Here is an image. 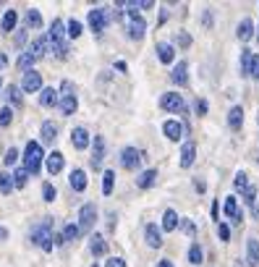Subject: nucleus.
Masks as SVG:
<instances>
[{
    "instance_id": "1",
    "label": "nucleus",
    "mask_w": 259,
    "mask_h": 267,
    "mask_svg": "<svg viewBox=\"0 0 259 267\" xmlns=\"http://www.w3.org/2000/svg\"><path fill=\"white\" fill-rule=\"evenodd\" d=\"M42 147L37 142H26V150H24V170L29 176H37L42 170Z\"/></svg>"
},
{
    "instance_id": "2",
    "label": "nucleus",
    "mask_w": 259,
    "mask_h": 267,
    "mask_svg": "<svg viewBox=\"0 0 259 267\" xmlns=\"http://www.w3.org/2000/svg\"><path fill=\"white\" fill-rule=\"evenodd\" d=\"M50 225H52V220L45 217V223L37 225L34 233H32V241L40 246L42 252H50V249H52V233H50Z\"/></svg>"
},
{
    "instance_id": "3",
    "label": "nucleus",
    "mask_w": 259,
    "mask_h": 267,
    "mask_svg": "<svg viewBox=\"0 0 259 267\" xmlns=\"http://www.w3.org/2000/svg\"><path fill=\"white\" fill-rule=\"evenodd\" d=\"M95 223H97V207L95 205H84L79 210V233H89L92 228H95Z\"/></svg>"
},
{
    "instance_id": "4",
    "label": "nucleus",
    "mask_w": 259,
    "mask_h": 267,
    "mask_svg": "<svg viewBox=\"0 0 259 267\" xmlns=\"http://www.w3.org/2000/svg\"><path fill=\"white\" fill-rule=\"evenodd\" d=\"M241 76H252V79L259 76V55L257 53H252V50L241 53Z\"/></svg>"
},
{
    "instance_id": "5",
    "label": "nucleus",
    "mask_w": 259,
    "mask_h": 267,
    "mask_svg": "<svg viewBox=\"0 0 259 267\" xmlns=\"http://www.w3.org/2000/svg\"><path fill=\"white\" fill-rule=\"evenodd\" d=\"M160 107L168 110V113H186V103H183V97L175 95V92H165L160 97Z\"/></svg>"
},
{
    "instance_id": "6",
    "label": "nucleus",
    "mask_w": 259,
    "mask_h": 267,
    "mask_svg": "<svg viewBox=\"0 0 259 267\" xmlns=\"http://www.w3.org/2000/svg\"><path fill=\"white\" fill-rule=\"evenodd\" d=\"M142 158H144V155L139 152L136 147H123V150H121V165L126 170H136L139 165H142Z\"/></svg>"
},
{
    "instance_id": "7",
    "label": "nucleus",
    "mask_w": 259,
    "mask_h": 267,
    "mask_svg": "<svg viewBox=\"0 0 259 267\" xmlns=\"http://www.w3.org/2000/svg\"><path fill=\"white\" fill-rule=\"evenodd\" d=\"M87 21H89V29L95 32V34L105 32V24H107V11H105V8H95V11H89Z\"/></svg>"
},
{
    "instance_id": "8",
    "label": "nucleus",
    "mask_w": 259,
    "mask_h": 267,
    "mask_svg": "<svg viewBox=\"0 0 259 267\" xmlns=\"http://www.w3.org/2000/svg\"><path fill=\"white\" fill-rule=\"evenodd\" d=\"M131 18V21H128V26H126V32H128V37H131V40H142L144 37V32H147V21L142 16H128Z\"/></svg>"
},
{
    "instance_id": "9",
    "label": "nucleus",
    "mask_w": 259,
    "mask_h": 267,
    "mask_svg": "<svg viewBox=\"0 0 259 267\" xmlns=\"http://www.w3.org/2000/svg\"><path fill=\"white\" fill-rule=\"evenodd\" d=\"M63 165H66V158H63V152H50L48 158H45V168H48L50 176H58L63 170Z\"/></svg>"
},
{
    "instance_id": "10",
    "label": "nucleus",
    "mask_w": 259,
    "mask_h": 267,
    "mask_svg": "<svg viewBox=\"0 0 259 267\" xmlns=\"http://www.w3.org/2000/svg\"><path fill=\"white\" fill-rule=\"evenodd\" d=\"M21 89L24 92H40L42 89V73H37L34 68L24 73V81H21Z\"/></svg>"
},
{
    "instance_id": "11",
    "label": "nucleus",
    "mask_w": 259,
    "mask_h": 267,
    "mask_svg": "<svg viewBox=\"0 0 259 267\" xmlns=\"http://www.w3.org/2000/svg\"><path fill=\"white\" fill-rule=\"evenodd\" d=\"M71 144L76 147V150H87V147H89V131L84 126H76L71 131Z\"/></svg>"
},
{
    "instance_id": "12",
    "label": "nucleus",
    "mask_w": 259,
    "mask_h": 267,
    "mask_svg": "<svg viewBox=\"0 0 259 267\" xmlns=\"http://www.w3.org/2000/svg\"><path fill=\"white\" fill-rule=\"evenodd\" d=\"M170 79H173V84H178V87L189 84V63H186V60L175 63V68H173V73H170Z\"/></svg>"
},
{
    "instance_id": "13",
    "label": "nucleus",
    "mask_w": 259,
    "mask_h": 267,
    "mask_svg": "<svg viewBox=\"0 0 259 267\" xmlns=\"http://www.w3.org/2000/svg\"><path fill=\"white\" fill-rule=\"evenodd\" d=\"M144 238H147V244H150L152 249H160V246H162V233H160V228L152 225V223H147V228H144Z\"/></svg>"
},
{
    "instance_id": "14",
    "label": "nucleus",
    "mask_w": 259,
    "mask_h": 267,
    "mask_svg": "<svg viewBox=\"0 0 259 267\" xmlns=\"http://www.w3.org/2000/svg\"><path fill=\"white\" fill-rule=\"evenodd\" d=\"M183 128H186V126L178 123V121H168L162 126V131H165V136H168L170 142H181L183 139Z\"/></svg>"
},
{
    "instance_id": "15",
    "label": "nucleus",
    "mask_w": 259,
    "mask_h": 267,
    "mask_svg": "<svg viewBox=\"0 0 259 267\" xmlns=\"http://www.w3.org/2000/svg\"><path fill=\"white\" fill-rule=\"evenodd\" d=\"M236 37L241 42H249L254 37V21L252 18H241V24H238V29H236Z\"/></svg>"
},
{
    "instance_id": "16",
    "label": "nucleus",
    "mask_w": 259,
    "mask_h": 267,
    "mask_svg": "<svg viewBox=\"0 0 259 267\" xmlns=\"http://www.w3.org/2000/svg\"><path fill=\"white\" fill-rule=\"evenodd\" d=\"M155 50H157V58H160L162 63H173L175 60V48L170 42H157Z\"/></svg>"
},
{
    "instance_id": "17",
    "label": "nucleus",
    "mask_w": 259,
    "mask_h": 267,
    "mask_svg": "<svg viewBox=\"0 0 259 267\" xmlns=\"http://www.w3.org/2000/svg\"><path fill=\"white\" fill-rule=\"evenodd\" d=\"M194 160H197V147H194L191 142H186L183 150H181V168H191Z\"/></svg>"
},
{
    "instance_id": "18",
    "label": "nucleus",
    "mask_w": 259,
    "mask_h": 267,
    "mask_svg": "<svg viewBox=\"0 0 259 267\" xmlns=\"http://www.w3.org/2000/svg\"><path fill=\"white\" fill-rule=\"evenodd\" d=\"M95 152H92V168H100L103 165V152H105V136H95Z\"/></svg>"
},
{
    "instance_id": "19",
    "label": "nucleus",
    "mask_w": 259,
    "mask_h": 267,
    "mask_svg": "<svg viewBox=\"0 0 259 267\" xmlns=\"http://www.w3.org/2000/svg\"><path fill=\"white\" fill-rule=\"evenodd\" d=\"M76 107H79L76 95H63L60 97V113L63 115H73V113H76Z\"/></svg>"
},
{
    "instance_id": "20",
    "label": "nucleus",
    "mask_w": 259,
    "mask_h": 267,
    "mask_svg": "<svg viewBox=\"0 0 259 267\" xmlns=\"http://www.w3.org/2000/svg\"><path fill=\"white\" fill-rule=\"evenodd\" d=\"M73 238H79V228H76V225H66V228H63V231H60L58 236L52 238V241L63 246V244H68V241H73Z\"/></svg>"
},
{
    "instance_id": "21",
    "label": "nucleus",
    "mask_w": 259,
    "mask_h": 267,
    "mask_svg": "<svg viewBox=\"0 0 259 267\" xmlns=\"http://www.w3.org/2000/svg\"><path fill=\"white\" fill-rule=\"evenodd\" d=\"M178 213H175V210H165L162 213V231H175V228H178Z\"/></svg>"
},
{
    "instance_id": "22",
    "label": "nucleus",
    "mask_w": 259,
    "mask_h": 267,
    "mask_svg": "<svg viewBox=\"0 0 259 267\" xmlns=\"http://www.w3.org/2000/svg\"><path fill=\"white\" fill-rule=\"evenodd\" d=\"M48 45H50V40H48V34H42V37H37V40L32 42V48H29V53L34 55V58H42V55L48 53Z\"/></svg>"
},
{
    "instance_id": "23",
    "label": "nucleus",
    "mask_w": 259,
    "mask_h": 267,
    "mask_svg": "<svg viewBox=\"0 0 259 267\" xmlns=\"http://www.w3.org/2000/svg\"><path fill=\"white\" fill-rule=\"evenodd\" d=\"M105 249H107V241H105V238L100 236V233H95V236L89 238V252L95 254V257H103Z\"/></svg>"
},
{
    "instance_id": "24",
    "label": "nucleus",
    "mask_w": 259,
    "mask_h": 267,
    "mask_svg": "<svg viewBox=\"0 0 259 267\" xmlns=\"http://www.w3.org/2000/svg\"><path fill=\"white\" fill-rule=\"evenodd\" d=\"M246 262L249 265H259V241H257V238H249V241H246Z\"/></svg>"
},
{
    "instance_id": "25",
    "label": "nucleus",
    "mask_w": 259,
    "mask_h": 267,
    "mask_svg": "<svg viewBox=\"0 0 259 267\" xmlns=\"http://www.w3.org/2000/svg\"><path fill=\"white\" fill-rule=\"evenodd\" d=\"M155 183H157V170H155V168H150V170H144L142 176H139L136 186H139V189H152Z\"/></svg>"
},
{
    "instance_id": "26",
    "label": "nucleus",
    "mask_w": 259,
    "mask_h": 267,
    "mask_svg": "<svg viewBox=\"0 0 259 267\" xmlns=\"http://www.w3.org/2000/svg\"><path fill=\"white\" fill-rule=\"evenodd\" d=\"M241 123H244V107H241V105L230 107V113H228V126H230V128H241Z\"/></svg>"
},
{
    "instance_id": "27",
    "label": "nucleus",
    "mask_w": 259,
    "mask_h": 267,
    "mask_svg": "<svg viewBox=\"0 0 259 267\" xmlns=\"http://www.w3.org/2000/svg\"><path fill=\"white\" fill-rule=\"evenodd\" d=\"M71 189H73V191H84V189H87V173H84V170L76 168V170L71 173Z\"/></svg>"
},
{
    "instance_id": "28",
    "label": "nucleus",
    "mask_w": 259,
    "mask_h": 267,
    "mask_svg": "<svg viewBox=\"0 0 259 267\" xmlns=\"http://www.w3.org/2000/svg\"><path fill=\"white\" fill-rule=\"evenodd\" d=\"M58 103V92L50 89V87H42V95H40V105L42 107H52Z\"/></svg>"
},
{
    "instance_id": "29",
    "label": "nucleus",
    "mask_w": 259,
    "mask_h": 267,
    "mask_svg": "<svg viewBox=\"0 0 259 267\" xmlns=\"http://www.w3.org/2000/svg\"><path fill=\"white\" fill-rule=\"evenodd\" d=\"M55 139H58V126H55L52 121H45V123H42V142L52 144Z\"/></svg>"
},
{
    "instance_id": "30",
    "label": "nucleus",
    "mask_w": 259,
    "mask_h": 267,
    "mask_svg": "<svg viewBox=\"0 0 259 267\" xmlns=\"http://www.w3.org/2000/svg\"><path fill=\"white\" fill-rule=\"evenodd\" d=\"M225 215H228L230 220H236V223H241V213H238L236 197H225Z\"/></svg>"
},
{
    "instance_id": "31",
    "label": "nucleus",
    "mask_w": 259,
    "mask_h": 267,
    "mask_svg": "<svg viewBox=\"0 0 259 267\" xmlns=\"http://www.w3.org/2000/svg\"><path fill=\"white\" fill-rule=\"evenodd\" d=\"M16 24H18V13L16 11H5L3 21H0V32H13Z\"/></svg>"
},
{
    "instance_id": "32",
    "label": "nucleus",
    "mask_w": 259,
    "mask_h": 267,
    "mask_svg": "<svg viewBox=\"0 0 259 267\" xmlns=\"http://www.w3.org/2000/svg\"><path fill=\"white\" fill-rule=\"evenodd\" d=\"M26 24H29L32 29H42V13L37 11V8H29V11H26Z\"/></svg>"
},
{
    "instance_id": "33",
    "label": "nucleus",
    "mask_w": 259,
    "mask_h": 267,
    "mask_svg": "<svg viewBox=\"0 0 259 267\" xmlns=\"http://www.w3.org/2000/svg\"><path fill=\"white\" fill-rule=\"evenodd\" d=\"M37 58H34V55L29 53V50H24L21 55H18V60H16V66L18 68H24V71H32V63H34Z\"/></svg>"
},
{
    "instance_id": "34",
    "label": "nucleus",
    "mask_w": 259,
    "mask_h": 267,
    "mask_svg": "<svg viewBox=\"0 0 259 267\" xmlns=\"http://www.w3.org/2000/svg\"><path fill=\"white\" fill-rule=\"evenodd\" d=\"M113 186H115V173L113 170H105V176H103V194H113Z\"/></svg>"
},
{
    "instance_id": "35",
    "label": "nucleus",
    "mask_w": 259,
    "mask_h": 267,
    "mask_svg": "<svg viewBox=\"0 0 259 267\" xmlns=\"http://www.w3.org/2000/svg\"><path fill=\"white\" fill-rule=\"evenodd\" d=\"M11 178H13V186H18V189H24V186H26V181H29V173H26L24 168H18V170L13 173Z\"/></svg>"
},
{
    "instance_id": "36",
    "label": "nucleus",
    "mask_w": 259,
    "mask_h": 267,
    "mask_svg": "<svg viewBox=\"0 0 259 267\" xmlns=\"http://www.w3.org/2000/svg\"><path fill=\"white\" fill-rule=\"evenodd\" d=\"M202 257H205V254H202V246H199V244H191V246H189V262H191V265H199Z\"/></svg>"
},
{
    "instance_id": "37",
    "label": "nucleus",
    "mask_w": 259,
    "mask_h": 267,
    "mask_svg": "<svg viewBox=\"0 0 259 267\" xmlns=\"http://www.w3.org/2000/svg\"><path fill=\"white\" fill-rule=\"evenodd\" d=\"M0 191H3V194H11L13 191V178L8 176V173H0Z\"/></svg>"
},
{
    "instance_id": "38",
    "label": "nucleus",
    "mask_w": 259,
    "mask_h": 267,
    "mask_svg": "<svg viewBox=\"0 0 259 267\" xmlns=\"http://www.w3.org/2000/svg\"><path fill=\"white\" fill-rule=\"evenodd\" d=\"M81 29H84V26H81V21H76V18H71V21L66 24V34L68 37H79Z\"/></svg>"
},
{
    "instance_id": "39",
    "label": "nucleus",
    "mask_w": 259,
    "mask_h": 267,
    "mask_svg": "<svg viewBox=\"0 0 259 267\" xmlns=\"http://www.w3.org/2000/svg\"><path fill=\"white\" fill-rule=\"evenodd\" d=\"M8 100H11L13 105H18V107H21V89L11 84V87H8Z\"/></svg>"
},
{
    "instance_id": "40",
    "label": "nucleus",
    "mask_w": 259,
    "mask_h": 267,
    "mask_svg": "<svg viewBox=\"0 0 259 267\" xmlns=\"http://www.w3.org/2000/svg\"><path fill=\"white\" fill-rule=\"evenodd\" d=\"M13 121V110L11 107H0V126H11Z\"/></svg>"
},
{
    "instance_id": "41",
    "label": "nucleus",
    "mask_w": 259,
    "mask_h": 267,
    "mask_svg": "<svg viewBox=\"0 0 259 267\" xmlns=\"http://www.w3.org/2000/svg\"><path fill=\"white\" fill-rule=\"evenodd\" d=\"M233 183H236V189H238V191H246V189H249L246 173H236V181H233Z\"/></svg>"
},
{
    "instance_id": "42",
    "label": "nucleus",
    "mask_w": 259,
    "mask_h": 267,
    "mask_svg": "<svg viewBox=\"0 0 259 267\" xmlns=\"http://www.w3.org/2000/svg\"><path fill=\"white\" fill-rule=\"evenodd\" d=\"M42 197H45V202H55V186L52 183H45L42 186Z\"/></svg>"
},
{
    "instance_id": "43",
    "label": "nucleus",
    "mask_w": 259,
    "mask_h": 267,
    "mask_svg": "<svg viewBox=\"0 0 259 267\" xmlns=\"http://www.w3.org/2000/svg\"><path fill=\"white\" fill-rule=\"evenodd\" d=\"M5 165H16V160H18V150H16V147H11V150H8L5 152Z\"/></svg>"
},
{
    "instance_id": "44",
    "label": "nucleus",
    "mask_w": 259,
    "mask_h": 267,
    "mask_svg": "<svg viewBox=\"0 0 259 267\" xmlns=\"http://www.w3.org/2000/svg\"><path fill=\"white\" fill-rule=\"evenodd\" d=\"M105 267H126V260H121V257H110V260H105Z\"/></svg>"
},
{
    "instance_id": "45",
    "label": "nucleus",
    "mask_w": 259,
    "mask_h": 267,
    "mask_svg": "<svg viewBox=\"0 0 259 267\" xmlns=\"http://www.w3.org/2000/svg\"><path fill=\"white\" fill-rule=\"evenodd\" d=\"M178 228L183 233H189V236L194 233V223H191V220H178Z\"/></svg>"
},
{
    "instance_id": "46",
    "label": "nucleus",
    "mask_w": 259,
    "mask_h": 267,
    "mask_svg": "<svg viewBox=\"0 0 259 267\" xmlns=\"http://www.w3.org/2000/svg\"><path fill=\"white\" fill-rule=\"evenodd\" d=\"M178 45H181V48H189V45H191V37H189L186 32H178Z\"/></svg>"
},
{
    "instance_id": "47",
    "label": "nucleus",
    "mask_w": 259,
    "mask_h": 267,
    "mask_svg": "<svg viewBox=\"0 0 259 267\" xmlns=\"http://www.w3.org/2000/svg\"><path fill=\"white\" fill-rule=\"evenodd\" d=\"M217 236H220V238H223V241H228V238H230V228H228V225L223 223V225H220V228H217Z\"/></svg>"
},
{
    "instance_id": "48",
    "label": "nucleus",
    "mask_w": 259,
    "mask_h": 267,
    "mask_svg": "<svg viewBox=\"0 0 259 267\" xmlns=\"http://www.w3.org/2000/svg\"><path fill=\"white\" fill-rule=\"evenodd\" d=\"M60 92H63V95H73V84H71V81H63Z\"/></svg>"
},
{
    "instance_id": "49",
    "label": "nucleus",
    "mask_w": 259,
    "mask_h": 267,
    "mask_svg": "<svg viewBox=\"0 0 259 267\" xmlns=\"http://www.w3.org/2000/svg\"><path fill=\"white\" fill-rule=\"evenodd\" d=\"M197 113H199V115L207 113V103H205V100H197Z\"/></svg>"
},
{
    "instance_id": "50",
    "label": "nucleus",
    "mask_w": 259,
    "mask_h": 267,
    "mask_svg": "<svg viewBox=\"0 0 259 267\" xmlns=\"http://www.w3.org/2000/svg\"><path fill=\"white\" fill-rule=\"evenodd\" d=\"M24 42H26V32L21 29V32L16 34V45H24Z\"/></svg>"
},
{
    "instance_id": "51",
    "label": "nucleus",
    "mask_w": 259,
    "mask_h": 267,
    "mask_svg": "<svg viewBox=\"0 0 259 267\" xmlns=\"http://www.w3.org/2000/svg\"><path fill=\"white\" fill-rule=\"evenodd\" d=\"M5 66H8V58H5V55H3V53H0V71H3Z\"/></svg>"
},
{
    "instance_id": "52",
    "label": "nucleus",
    "mask_w": 259,
    "mask_h": 267,
    "mask_svg": "<svg viewBox=\"0 0 259 267\" xmlns=\"http://www.w3.org/2000/svg\"><path fill=\"white\" fill-rule=\"evenodd\" d=\"M205 26H212V13H209V11L205 13Z\"/></svg>"
},
{
    "instance_id": "53",
    "label": "nucleus",
    "mask_w": 259,
    "mask_h": 267,
    "mask_svg": "<svg viewBox=\"0 0 259 267\" xmlns=\"http://www.w3.org/2000/svg\"><path fill=\"white\" fill-rule=\"evenodd\" d=\"M5 238H8V231H5L3 225H0V241H5Z\"/></svg>"
},
{
    "instance_id": "54",
    "label": "nucleus",
    "mask_w": 259,
    "mask_h": 267,
    "mask_svg": "<svg viewBox=\"0 0 259 267\" xmlns=\"http://www.w3.org/2000/svg\"><path fill=\"white\" fill-rule=\"evenodd\" d=\"M157 267H173V262L170 260H160V265H157Z\"/></svg>"
},
{
    "instance_id": "55",
    "label": "nucleus",
    "mask_w": 259,
    "mask_h": 267,
    "mask_svg": "<svg viewBox=\"0 0 259 267\" xmlns=\"http://www.w3.org/2000/svg\"><path fill=\"white\" fill-rule=\"evenodd\" d=\"M254 37H257V42H259V26H254Z\"/></svg>"
},
{
    "instance_id": "56",
    "label": "nucleus",
    "mask_w": 259,
    "mask_h": 267,
    "mask_svg": "<svg viewBox=\"0 0 259 267\" xmlns=\"http://www.w3.org/2000/svg\"><path fill=\"white\" fill-rule=\"evenodd\" d=\"M0 84H3V81H0Z\"/></svg>"
},
{
    "instance_id": "57",
    "label": "nucleus",
    "mask_w": 259,
    "mask_h": 267,
    "mask_svg": "<svg viewBox=\"0 0 259 267\" xmlns=\"http://www.w3.org/2000/svg\"><path fill=\"white\" fill-rule=\"evenodd\" d=\"M257 121H259V118H257Z\"/></svg>"
},
{
    "instance_id": "58",
    "label": "nucleus",
    "mask_w": 259,
    "mask_h": 267,
    "mask_svg": "<svg viewBox=\"0 0 259 267\" xmlns=\"http://www.w3.org/2000/svg\"><path fill=\"white\" fill-rule=\"evenodd\" d=\"M257 79H259V76H257Z\"/></svg>"
}]
</instances>
